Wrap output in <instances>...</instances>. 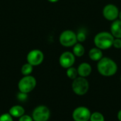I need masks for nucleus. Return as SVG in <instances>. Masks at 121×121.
<instances>
[{"mask_svg":"<svg viewBox=\"0 0 121 121\" xmlns=\"http://www.w3.org/2000/svg\"><path fill=\"white\" fill-rule=\"evenodd\" d=\"M77 39L79 43H83L86 40V33L83 30H81L77 33Z\"/></svg>","mask_w":121,"mask_h":121,"instance_id":"6ab92c4d","label":"nucleus"},{"mask_svg":"<svg viewBox=\"0 0 121 121\" xmlns=\"http://www.w3.org/2000/svg\"><path fill=\"white\" fill-rule=\"evenodd\" d=\"M117 117H118V121H121V109L118 111V115H117Z\"/></svg>","mask_w":121,"mask_h":121,"instance_id":"b1692460","label":"nucleus"},{"mask_svg":"<svg viewBox=\"0 0 121 121\" xmlns=\"http://www.w3.org/2000/svg\"><path fill=\"white\" fill-rule=\"evenodd\" d=\"M118 8L113 4H108L106 5L103 9V16L104 17L110 21H113L118 18L119 15Z\"/></svg>","mask_w":121,"mask_h":121,"instance_id":"1a4fd4ad","label":"nucleus"},{"mask_svg":"<svg viewBox=\"0 0 121 121\" xmlns=\"http://www.w3.org/2000/svg\"></svg>","mask_w":121,"mask_h":121,"instance_id":"bb28decb","label":"nucleus"},{"mask_svg":"<svg viewBox=\"0 0 121 121\" xmlns=\"http://www.w3.org/2000/svg\"><path fill=\"white\" fill-rule=\"evenodd\" d=\"M66 74H67V77L70 79H72V80L75 79L79 76L78 72H77V68H75L73 66L67 69Z\"/></svg>","mask_w":121,"mask_h":121,"instance_id":"dca6fc26","label":"nucleus"},{"mask_svg":"<svg viewBox=\"0 0 121 121\" xmlns=\"http://www.w3.org/2000/svg\"><path fill=\"white\" fill-rule=\"evenodd\" d=\"M37 81L33 76L28 75L24 76L22 77L18 83V88L19 91L28 94L31 92L36 86Z\"/></svg>","mask_w":121,"mask_h":121,"instance_id":"20e7f679","label":"nucleus"},{"mask_svg":"<svg viewBox=\"0 0 121 121\" xmlns=\"http://www.w3.org/2000/svg\"><path fill=\"white\" fill-rule=\"evenodd\" d=\"M111 33L115 38H121V21L116 19L111 25Z\"/></svg>","mask_w":121,"mask_h":121,"instance_id":"f8f14e48","label":"nucleus"},{"mask_svg":"<svg viewBox=\"0 0 121 121\" xmlns=\"http://www.w3.org/2000/svg\"><path fill=\"white\" fill-rule=\"evenodd\" d=\"M77 72L79 77L86 78L91 74L92 72V67L90 64L87 62H82L78 66Z\"/></svg>","mask_w":121,"mask_h":121,"instance_id":"9b49d317","label":"nucleus"},{"mask_svg":"<svg viewBox=\"0 0 121 121\" xmlns=\"http://www.w3.org/2000/svg\"><path fill=\"white\" fill-rule=\"evenodd\" d=\"M60 43L65 48L74 46L77 43V34L71 30H66L61 33L59 37Z\"/></svg>","mask_w":121,"mask_h":121,"instance_id":"39448f33","label":"nucleus"},{"mask_svg":"<svg viewBox=\"0 0 121 121\" xmlns=\"http://www.w3.org/2000/svg\"><path fill=\"white\" fill-rule=\"evenodd\" d=\"M91 113L86 106H79L72 112V118L74 121H89Z\"/></svg>","mask_w":121,"mask_h":121,"instance_id":"0eeeda50","label":"nucleus"},{"mask_svg":"<svg viewBox=\"0 0 121 121\" xmlns=\"http://www.w3.org/2000/svg\"><path fill=\"white\" fill-rule=\"evenodd\" d=\"M27 62L30 64L32 66H38L40 65L44 60V54L43 52L38 49L30 50L26 57Z\"/></svg>","mask_w":121,"mask_h":121,"instance_id":"6e6552de","label":"nucleus"},{"mask_svg":"<svg viewBox=\"0 0 121 121\" xmlns=\"http://www.w3.org/2000/svg\"><path fill=\"white\" fill-rule=\"evenodd\" d=\"M89 57L92 61L99 62L104 56L102 50L95 47L91 48L89 52Z\"/></svg>","mask_w":121,"mask_h":121,"instance_id":"4468645a","label":"nucleus"},{"mask_svg":"<svg viewBox=\"0 0 121 121\" xmlns=\"http://www.w3.org/2000/svg\"><path fill=\"white\" fill-rule=\"evenodd\" d=\"M18 121H33V119L32 116L24 114L18 118Z\"/></svg>","mask_w":121,"mask_h":121,"instance_id":"5701e85b","label":"nucleus"},{"mask_svg":"<svg viewBox=\"0 0 121 121\" xmlns=\"http://www.w3.org/2000/svg\"><path fill=\"white\" fill-rule=\"evenodd\" d=\"M73 92L78 96H84L87 94L89 89V83L85 77H77L72 84Z\"/></svg>","mask_w":121,"mask_h":121,"instance_id":"7ed1b4c3","label":"nucleus"},{"mask_svg":"<svg viewBox=\"0 0 121 121\" xmlns=\"http://www.w3.org/2000/svg\"><path fill=\"white\" fill-rule=\"evenodd\" d=\"M97 70L104 77H112L116 74L118 65L111 58L103 57L97 63Z\"/></svg>","mask_w":121,"mask_h":121,"instance_id":"f257e3e1","label":"nucleus"},{"mask_svg":"<svg viewBox=\"0 0 121 121\" xmlns=\"http://www.w3.org/2000/svg\"><path fill=\"white\" fill-rule=\"evenodd\" d=\"M89 121H105V118L101 113L96 111L91 113Z\"/></svg>","mask_w":121,"mask_h":121,"instance_id":"a211bd4d","label":"nucleus"},{"mask_svg":"<svg viewBox=\"0 0 121 121\" xmlns=\"http://www.w3.org/2000/svg\"><path fill=\"white\" fill-rule=\"evenodd\" d=\"M0 121H13V117L9 113H3L0 116Z\"/></svg>","mask_w":121,"mask_h":121,"instance_id":"aec40b11","label":"nucleus"},{"mask_svg":"<svg viewBox=\"0 0 121 121\" xmlns=\"http://www.w3.org/2000/svg\"><path fill=\"white\" fill-rule=\"evenodd\" d=\"M115 38L113 35L107 31H102L98 33L94 39V45L96 48L101 50H107L113 47Z\"/></svg>","mask_w":121,"mask_h":121,"instance_id":"f03ea898","label":"nucleus"},{"mask_svg":"<svg viewBox=\"0 0 121 121\" xmlns=\"http://www.w3.org/2000/svg\"><path fill=\"white\" fill-rule=\"evenodd\" d=\"M118 18H119V19L121 21V11H119V15H118Z\"/></svg>","mask_w":121,"mask_h":121,"instance_id":"a878e982","label":"nucleus"},{"mask_svg":"<svg viewBox=\"0 0 121 121\" xmlns=\"http://www.w3.org/2000/svg\"><path fill=\"white\" fill-rule=\"evenodd\" d=\"M75 62V56L73 52L66 51L61 54L59 58L60 66L65 69H68L74 65Z\"/></svg>","mask_w":121,"mask_h":121,"instance_id":"9d476101","label":"nucleus"},{"mask_svg":"<svg viewBox=\"0 0 121 121\" xmlns=\"http://www.w3.org/2000/svg\"><path fill=\"white\" fill-rule=\"evenodd\" d=\"M33 66H32L30 64L27 62L22 66L21 72L23 76H28V75H30V74L33 72Z\"/></svg>","mask_w":121,"mask_h":121,"instance_id":"f3484780","label":"nucleus"},{"mask_svg":"<svg viewBox=\"0 0 121 121\" xmlns=\"http://www.w3.org/2000/svg\"><path fill=\"white\" fill-rule=\"evenodd\" d=\"M17 98L20 101H25L28 98V94L19 91V93L17 94Z\"/></svg>","mask_w":121,"mask_h":121,"instance_id":"412c9836","label":"nucleus"},{"mask_svg":"<svg viewBox=\"0 0 121 121\" xmlns=\"http://www.w3.org/2000/svg\"><path fill=\"white\" fill-rule=\"evenodd\" d=\"M9 113L13 118H19L21 116L25 114V109L23 106L19 105H15L10 108L9 111Z\"/></svg>","mask_w":121,"mask_h":121,"instance_id":"ddd939ff","label":"nucleus"},{"mask_svg":"<svg viewBox=\"0 0 121 121\" xmlns=\"http://www.w3.org/2000/svg\"><path fill=\"white\" fill-rule=\"evenodd\" d=\"M31 116L33 121H48L50 118V111L46 106L40 105L34 108Z\"/></svg>","mask_w":121,"mask_h":121,"instance_id":"423d86ee","label":"nucleus"},{"mask_svg":"<svg viewBox=\"0 0 121 121\" xmlns=\"http://www.w3.org/2000/svg\"><path fill=\"white\" fill-rule=\"evenodd\" d=\"M85 53V48L81 43H77L73 46V54L75 57H82Z\"/></svg>","mask_w":121,"mask_h":121,"instance_id":"2eb2a0df","label":"nucleus"},{"mask_svg":"<svg viewBox=\"0 0 121 121\" xmlns=\"http://www.w3.org/2000/svg\"><path fill=\"white\" fill-rule=\"evenodd\" d=\"M48 1L51 2V3H55V2H57L59 0H48Z\"/></svg>","mask_w":121,"mask_h":121,"instance_id":"393cba45","label":"nucleus"},{"mask_svg":"<svg viewBox=\"0 0 121 121\" xmlns=\"http://www.w3.org/2000/svg\"><path fill=\"white\" fill-rule=\"evenodd\" d=\"M113 47H114L116 49H121V38H115L113 44Z\"/></svg>","mask_w":121,"mask_h":121,"instance_id":"4be33fe9","label":"nucleus"}]
</instances>
